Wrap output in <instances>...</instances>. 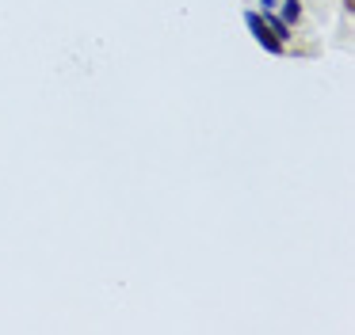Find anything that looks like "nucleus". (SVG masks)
<instances>
[{
	"instance_id": "f257e3e1",
	"label": "nucleus",
	"mask_w": 355,
	"mask_h": 335,
	"mask_svg": "<svg viewBox=\"0 0 355 335\" xmlns=\"http://www.w3.org/2000/svg\"><path fill=\"white\" fill-rule=\"evenodd\" d=\"M245 23H248V30H252V38H256V42H260L268 53H283V42H279V38L271 35V30H268V23H263L256 12H248V15H245Z\"/></svg>"
},
{
	"instance_id": "20e7f679",
	"label": "nucleus",
	"mask_w": 355,
	"mask_h": 335,
	"mask_svg": "<svg viewBox=\"0 0 355 335\" xmlns=\"http://www.w3.org/2000/svg\"><path fill=\"white\" fill-rule=\"evenodd\" d=\"M260 4H263V8H271V4H275V0H260Z\"/></svg>"
},
{
	"instance_id": "7ed1b4c3",
	"label": "nucleus",
	"mask_w": 355,
	"mask_h": 335,
	"mask_svg": "<svg viewBox=\"0 0 355 335\" xmlns=\"http://www.w3.org/2000/svg\"><path fill=\"white\" fill-rule=\"evenodd\" d=\"M298 15H302L298 0H286V8H283V23H298Z\"/></svg>"
},
{
	"instance_id": "f03ea898",
	"label": "nucleus",
	"mask_w": 355,
	"mask_h": 335,
	"mask_svg": "<svg viewBox=\"0 0 355 335\" xmlns=\"http://www.w3.org/2000/svg\"><path fill=\"white\" fill-rule=\"evenodd\" d=\"M260 19L268 23V30H271V35L279 38V42H283V38H291V35H286V30H291V27H286L283 19H275V15H260Z\"/></svg>"
}]
</instances>
